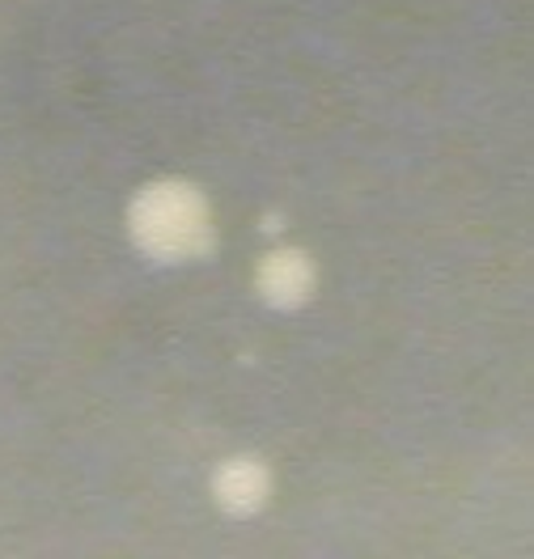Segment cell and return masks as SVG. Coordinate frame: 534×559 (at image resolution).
I'll return each instance as SVG.
<instances>
[{
    "label": "cell",
    "instance_id": "7a4b0ae2",
    "mask_svg": "<svg viewBox=\"0 0 534 559\" xmlns=\"http://www.w3.org/2000/svg\"><path fill=\"white\" fill-rule=\"evenodd\" d=\"M319 288V267L306 250L297 246H276L259 259L254 267V293L272 310H301Z\"/></svg>",
    "mask_w": 534,
    "mask_h": 559
},
{
    "label": "cell",
    "instance_id": "6da1fadb",
    "mask_svg": "<svg viewBox=\"0 0 534 559\" xmlns=\"http://www.w3.org/2000/svg\"><path fill=\"white\" fill-rule=\"evenodd\" d=\"M128 238L153 263H195L216 250L209 195L187 178L144 182L128 204Z\"/></svg>",
    "mask_w": 534,
    "mask_h": 559
},
{
    "label": "cell",
    "instance_id": "3957f363",
    "mask_svg": "<svg viewBox=\"0 0 534 559\" xmlns=\"http://www.w3.org/2000/svg\"><path fill=\"white\" fill-rule=\"evenodd\" d=\"M209 491H213L221 513H229V518H254L272 500V471H268L263 457L254 454L225 457L213 471V479H209Z\"/></svg>",
    "mask_w": 534,
    "mask_h": 559
},
{
    "label": "cell",
    "instance_id": "277c9868",
    "mask_svg": "<svg viewBox=\"0 0 534 559\" xmlns=\"http://www.w3.org/2000/svg\"><path fill=\"white\" fill-rule=\"evenodd\" d=\"M263 229H268V234H281L285 225H281V216H268V221H263Z\"/></svg>",
    "mask_w": 534,
    "mask_h": 559
}]
</instances>
